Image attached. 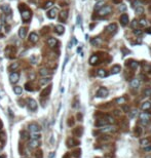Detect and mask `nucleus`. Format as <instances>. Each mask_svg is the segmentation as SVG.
<instances>
[{"mask_svg":"<svg viewBox=\"0 0 151 158\" xmlns=\"http://www.w3.org/2000/svg\"><path fill=\"white\" fill-rule=\"evenodd\" d=\"M134 5H135V6H137V7H139V6H141V5H142V3H141L140 1H136V2H134Z\"/></svg>","mask_w":151,"mask_h":158,"instance_id":"nucleus-46","label":"nucleus"},{"mask_svg":"<svg viewBox=\"0 0 151 158\" xmlns=\"http://www.w3.org/2000/svg\"><path fill=\"white\" fill-rule=\"evenodd\" d=\"M15 47L14 46H7L5 49V54H7V57H9V54H15Z\"/></svg>","mask_w":151,"mask_h":158,"instance_id":"nucleus-14","label":"nucleus"},{"mask_svg":"<svg viewBox=\"0 0 151 158\" xmlns=\"http://www.w3.org/2000/svg\"><path fill=\"white\" fill-rule=\"evenodd\" d=\"M49 81H50V78H49V77H45V78L40 80V85H44L46 83H48Z\"/></svg>","mask_w":151,"mask_h":158,"instance_id":"nucleus-35","label":"nucleus"},{"mask_svg":"<svg viewBox=\"0 0 151 158\" xmlns=\"http://www.w3.org/2000/svg\"><path fill=\"white\" fill-rule=\"evenodd\" d=\"M101 43H102V40H101L100 38H95V39L92 40V45H96V46H97V45H100Z\"/></svg>","mask_w":151,"mask_h":158,"instance_id":"nucleus-29","label":"nucleus"},{"mask_svg":"<svg viewBox=\"0 0 151 158\" xmlns=\"http://www.w3.org/2000/svg\"><path fill=\"white\" fill-rule=\"evenodd\" d=\"M98 60H99L98 55H96V54L92 55V57H91V59H89V64H91V65H95V64L98 62Z\"/></svg>","mask_w":151,"mask_h":158,"instance_id":"nucleus-23","label":"nucleus"},{"mask_svg":"<svg viewBox=\"0 0 151 158\" xmlns=\"http://www.w3.org/2000/svg\"><path fill=\"white\" fill-rule=\"evenodd\" d=\"M18 8H20V10H21L22 20H23L25 23H26V22H29L31 20V18H32V12H31V10L29 8H27L26 6H24V4H20Z\"/></svg>","mask_w":151,"mask_h":158,"instance_id":"nucleus-1","label":"nucleus"},{"mask_svg":"<svg viewBox=\"0 0 151 158\" xmlns=\"http://www.w3.org/2000/svg\"><path fill=\"white\" fill-rule=\"evenodd\" d=\"M47 44L49 47H51V48H55V46L58 45V40L54 38V37H50V38H48L47 39Z\"/></svg>","mask_w":151,"mask_h":158,"instance_id":"nucleus-10","label":"nucleus"},{"mask_svg":"<svg viewBox=\"0 0 151 158\" xmlns=\"http://www.w3.org/2000/svg\"><path fill=\"white\" fill-rule=\"evenodd\" d=\"M25 88H26L28 91H33L34 90V88H32V83L31 82H27L26 84H25Z\"/></svg>","mask_w":151,"mask_h":158,"instance_id":"nucleus-30","label":"nucleus"},{"mask_svg":"<svg viewBox=\"0 0 151 158\" xmlns=\"http://www.w3.org/2000/svg\"><path fill=\"white\" fill-rule=\"evenodd\" d=\"M29 40H30V42H32V43H36V42L39 40L38 34L35 33V32L30 33V35H29Z\"/></svg>","mask_w":151,"mask_h":158,"instance_id":"nucleus-9","label":"nucleus"},{"mask_svg":"<svg viewBox=\"0 0 151 158\" xmlns=\"http://www.w3.org/2000/svg\"><path fill=\"white\" fill-rule=\"evenodd\" d=\"M39 74L41 76H43V77H46L49 74V71L47 70V69H45V68H43V69H40V71H39Z\"/></svg>","mask_w":151,"mask_h":158,"instance_id":"nucleus-27","label":"nucleus"},{"mask_svg":"<svg viewBox=\"0 0 151 158\" xmlns=\"http://www.w3.org/2000/svg\"><path fill=\"white\" fill-rule=\"evenodd\" d=\"M151 150V146L150 147H145V151H150Z\"/></svg>","mask_w":151,"mask_h":158,"instance_id":"nucleus-48","label":"nucleus"},{"mask_svg":"<svg viewBox=\"0 0 151 158\" xmlns=\"http://www.w3.org/2000/svg\"><path fill=\"white\" fill-rule=\"evenodd\" d=\"M29 145H30V148H37L40 146V142L39 140H31Z\"/></svg>","mask_w":151,"mask_h":158,"instance_id":"nucleus-19","label":"nucleus"},{"mask_svg":"<svg viewBox=\"0 0 151 158\" xmlns=\"http://www.w3.org/2000/svg\"><path fill=\"white\" fill-rule=\"evenodd\" d=\"M50 91H51V85L45 87L44 89H42V91L40 92V97H41V98H46L49 94H50Z\"/></svg>","mask_w":151,"mask_h":158,"instance_id":"nucleus-11","label":"nucleus"},{"mask_svg":"<svg viewBox=\"0 0 151 158\" xmlns=\"http://www.w3.org/2000/svg\"><path fill=\"white\" fill-rule=\"evenodd\" d=\"M115 129H114V127H112V126H106V127H103L101 129L102 132H110V131H114Z\"/></svg>","mask_w":151,"mask_h":158,"instance_id":"nucleus-26","label":"nucleus"},{"mask_svg":"<svg viewBox=\"0 0 151 158\" xmlns=\"http://www.w3.org/2000/svg\"><path fill=\"white\" fill-rule=\"evenodd\" d=\"M142 33H143V32H142L141 30H139V29H135L134 30V34H135V35L140 36V35H142Z\"/></svg>","mask_w":151,"mask_h":158,"instance_id":"nucleus-43","label":"nucleus"},{"mask_svg":"<svg viewBox=\"0 0 151 158\" xmlns=\"http://www.w3.org/2000/svg\"><path fill=\"white\" fill-rule=\"evenodd\" d=\"M139 25H140L141 27H146L147 26V24H148V22H147V20H145V18H141L140 21H139V23H138Z\"/></svg>","mask_w":151,"mask_h":158,"instance_id":"nucleus-31","label":"nucleus"},{"mask_svg":"<svg viewBox=\"0 0 151 158\" xmlns=\"http://www.w3.org/2000/svg\"><path fill=\"white\" fill-rule=\"evenodd\" d=\"M0 9L4 12V14H9V12L11 11V9H10V6H9L8 4H3L0 6Z\"/></svg>","mask_w":151,"mask_h":158,"instance_id":"nucleus-17","label":"nucleus"},{"mask_svg":"<svg viewBox=\"0 0 151 158\" xmlns=\"http://www.w3.org/2000/svg\"><path fill=\"white\" fill-rule=\"evenodd\" d=\"M128 66L132 68V69H137V67H138V63L137 62H135V61H131L128 63Z\"/></svg>","mask_w":151,"mask_h":158,"instance_id":"nucleus-34","label":"nucleus"},{"mask_svg":"<svg viewBox=\"0 0 151 158\" xmlns=\"http://www.w3.org/2000/svg\"><path fill=\"white\" fill-rule=\"evenodd\" d=\"M124 9H125V6L124 5H122L121 7H119V10H124Z\"/></svg>","mask_w":151,"mask_h":158,"instance_id":"nucleus-50","label":"nucleus"},{"mask_svg":"<svg viewBox=\"0 0 151 158\" xmlns=\"http://www.w3.org/2000/svg\"><path fill=\"white\" fill-rule=\"evenodd\" d=\"M28 129H29V131H31L32 134H34V132H39L40 126L37 124V123H30V124L28 125Z\"/></svg>","mask_w":151,"mask_h":158,"instance_id":"nucleus-5","label":"nucleus"},{"mask_svg":"<svg viewBox=\"0 0 151 158\" xmlns=\"http://www.w3.org/2000/svg\"><path fill=\"white\" fill-rule=\"evenodd\" d=\"M18 78H20V75H18V72H11L9 74V81H10L12 84H15L18 81Z\"/></svg>","mask_w":151,"mask_h":158,"instance_id":"nucleus-4","label":"nucleus"},{"mask_svg":"<svg viewBox=\"0 0 151 158\" xmlns=\"http://www.w3.org/2000/svg\"><path fill=\"white\" fill-rule=\"evenodd\" d=\"M22 91H23V89H22L21 86H14V92L15 95H22Z\"/></svg>","mask_w":151,"mask_h":158,"instance_id":"nucleus-28","label":"nucleus"},{"mask_svg":"<svg viewBox=\"0 0 151 158\" xmlns=\"http://www.w3.org/2000/svg\"><path fill=\"white\" fill-rule=\"evenodd\" d=\"M26 35H27V29L25 27H22L20 31H18V36H20L22 39H24V38H26Z\"/></svg>","mask_w":151,"mask_h":158,"instance_id":"nucleus-16","label":"nucleus"},{"mask_svg":"<svg viewBox=\"0 0 151 158\" xmlns=\"http://www.w3.org/2000/svg\"><path fill=\"white\" fill-rule=\"evenodd\" d=\"M5 29H6V30H5V31H6V33H7V32H9V29H10V27L6 26V27H5Z\"/></svg>","mask_w":151,"mask_h":158,"instance_id":"nucleus-51","label":"nucleus"},{"mask_svg":"<svg viewBox=\"0 0 151 158\" xmlns=\"http://www.w3.org/2000/svg\"><path fill=\"white\" fill-rule=\"evenodd\" d=\"M18 63H14V64H11L10 66H9V70H10V71H14L15 69H18Z\"/></svg>","mask_w":151,"mask_h":158,"instance_id":"nucleus-38","label":"nucleus"},{"mask_svg":"<svg viewBox=\"0 0 151 158\" xmlns=\"http://www.w3.org/2000/svg\"><path fill=\"white\" fill-rule=\"evenodd\" d=\"M143 11H144V9H143L142 6H139V7L136 8V14H143Z\"/></svg>","mask_w":151,"mask_h":158,"instance_id":"nucleus-39","label":"nucleus"},{"mask_svg":"<svg viewBox=\"0 0 151 158\" xmlns=\"http://www.w3.org/2000/svg\"><path fill=\"white\" fill-rule=\"evenodd\" d=\"M40 134H38V132H34V134L31 135V140H39L40 139Z\"/></svg>","mask_w":151,"mask_h":158,"instance_id":"nucleus-32","label":"nucleus"},{"mask_svg":"<svg viewBox=\"0 0 151 158\" xmlns=\"http://www.w3.org/2000/svg\"><path fill=\"white\" fill-rule=\"evenodd\" d=\"M73 43H74V44H76V43H77V40L75 38H73Z\"/></svg>","mask_w":151,"mask_h":158,"instance_id":"nucleus-52","label":"nucleus"},{"mask_svg":"<svg viewBox=\"0 0 151 158\" xmlns=\"http://www.w3.org/2000/svg\"><path fill=\"white\" fill-rule=\"evenodd\" d=\"M141 109L143 111H147V110L151 109V103H150V102H145V103L142 104Z\"/></svg>","mask_w":151,"mask_h":158,"instance_id":"nucleus-21","label":"nucleus"},{"mask_svg":"<svg viewBox=\"0 0 151 158\" xmlns=\"http://www.w3.org/2000/svg\"><path fill=\"white\" fill-rule=\"evenodd\" d=\"M132 26H133V28H134V29H136V27H137L138 26V22L137 21H134V22H133V24H132Z\"/></svg>","mask_w":151,"mask_h":158,"instance_id":"nucleus-44","label":"nucleus"},{"mask_svg":"<svg viewBox=\"0 0 151 158\" xmlns=\"http://www.w3.org/2000/svg\"><path fill=\"white\" fill-rule=\"evenodd\" d=\"M108 95V89L105 87H100L97 91V97L98 98H105Z\"/></svg>","mask_w":151,"mask_h":158,"instance_id":"nucleus-6","label":"nucleus"},{"mask_svg":"<svg viewBox=\"0 0 151 158\" xmlns=\"http://www.w3.org/2000/svg\"><path fill=\"white\" fill-rule=\"evenodd\" d=\"M146 32H147L148 34H151V28H148V29L146 30Z\"/></svg>","mask_w":151,"mask_h":158,"instance_id":"nucleus-49","label":"nucleus"},{"mask_svg":"<svg viewBox=\"0 0 151 158\" xmlns=\"http://www.w3.org/2000/svg\"><path fill=\"white\" fill-rule=\"evenodd\" d=\"M77 25H81V17L80 15L77 17Z\"/></svg>","mask_w":151,"mask_h":158,"instance_id":"nucleus-45","label":"nucleus"},{"mask_svg":"<svg viewBox=\"0 0 151 158\" xmlns=\"http://www.w3.org/2000/svg\"><path fill=\"white\" fill-rule=\"evenodd\" d=\"M55 33L59 34V35H62V34L65 32V28H64V26H62V25H57V26L55 27Z\"/></svg>","mask_w":151,"mask_h":158,"instance_id":"nucleus-15","label":"nucleus"},{"mask_svg":"<svg viewBox=\"0 0 151 158\" xmlns=\"http://www.w3.org/2000/svg\"><path fill=\"white\" fill-rule=\"evenodd\" d=\"M97 75L99 77H106L107 76V72L105 70H103V69H100V70L97 71Z\"/></svg>","mask_w":151,"mask_h":158,"instance_id":"nucleus-24","label":"nucleus"},{"mask_svg":"<svg viewBox=\"0 0 151 158\" xmlns=\"http://www.w3.org/2000/svg\"><path fill=\"white\" fill-rule=\"evenodd\" d=\"M67 143H68V146L71 147V146H75V144H77L75 141L73 140L72 138H70V139H68V141H67Z\"/></svg>","mask_w":151,"mask_h":158,"instance_id":"nucleus-36","label":"nucleus"},{"mask_svg":"<svg viewBox=\"0 0 151 158\" xmlns=\"http://www.w3.org/2000/svg\"><path fill=\"white\" fill-rule=\"evenodd\" d=\"M150 115L149 114H148L147 112H142L141 114H140V120L143 123H145V124H146V123H148V121H149V119H150Z\"/></svg>","mask_w":151,"mask_h":158,"instance_id":"nucleus-7","label":"nucleus"},{"mask_svg":"<svg viewBox=\"0 0 151 158\" xmlns=\"http://www.w3.org/2000/svg\"><path fill=\"white\" fill-rule=\"evenodd\" d=\"M52 5H54V2H52V1H47V2H46L45 4H44V6H43V8H44V9L50 8Z\"/></svg>","mask_w":151,"mask_h":158,"instance_id":"nucleus-37","label":"nucleus"},{"mask_svg":"<svg viewBox=\"0 0 151 158\" xmlns=\"http://www.w3.org/2000/svg\"><path fill=\"white\" fill-rule=\"evenodd\" d=\"M35 157H36V158H42V157H43L42 151H37V152L35 153Z\"/></svg>","mask_w":151,"mask_h":158,"instance_id":"nucleus-41","label":"nucleus"},{"mask_svg":"<svg viewBox=\"0 0 151 158\" xmlns=\"http://www.w3.org/2000/svg\"><path fill=\"white\" fill-rule=\"evenodd\" d=\"M111 11H112V7H111L110 5H105V6H103V7L100 9V10H99V15L104 17V15L109 14Z\"/></svg>","mask_w":151,"mask_h":158,"instance_id":"nucleus-2","label":"nucleus"},{"mask_svg":"<svg viewBox=\"0 0 151 158\" xmlns=\"http://www.w3.org/2000/svg\"><path fill=\"white\" fill-rule=\"evenodd\" d=\"M2 30V26H1V25H0V31H1Z\"/></svg>","mask_w":151,"mask_h":158,"instance_id":"nucleus-53","label":"nucleus"},{"mask_svg":"<svg viewBox=\"0 0 151 158\" xmlns=\"http://www.w3.org/2000/svg\"><path fill=\"white\" fill-rule=\"evenodd\" d=\"M107 124H109V123L106 120H99L96 122V126H106Z\"/></svg>","mask_w":151,"mask_h":158,"instance_id":"nucleus-25","label":"nucleus"},{"mask_svg":"<svg viewBox=\"0 0 151 158\" xmlns=\"http://www.w3.org/2000/svg\"><path fill=\"white\" fill-rule=\"evenodd\" d=\"M148 143H149V140H147V139H143V140H141V145H142V146L147 147Z\"/></svg>","mask_w":151,"mask_h":158,"instance_id":"nucleus-40","label":"nucleus"},{"mask_svg":"<svg viewBox=\"0 0 151 158\" xmlns=\"http://www.w3.org/2000/svg\"><path fill=\"white\" fill-rule=\"evenodd\" d=\"M57 12H58V9L57 8H51L50 10H49L47 12V18H55V17H57Z\"/></svg>","mask_w":151,"mask_h":158,"instance_id":"nucleus-13","label":"nucleus"},{"mask_svg":"<svg viewBox=\"0 0 151 158\" xmlns=\"http://www.w3.org/2000/svg\"><path fill=\"white\" fill-rule=\"evenodd\" d=\"M120 23H121L122 26H126L128 24V15L125 14L120 15Z\"/></svg>","mask_w":151,"mask_h":158,"instance_id":"nucleus-12","label":"nucleus"},{"mask_svg":"<svg viewBox=\"0 0 151 158\" xmlns=\"http://www.w3.org/2000/svg\"><path fill=\"white\" fill-rule=\"evenodd\" d=\"M54 156H55V152H51V153L48 155V158H54Z\"/></svg>","mask_w":151,"mask_h":158,"instance_id":"nucleus-47","label":"nucleus"},{"mask_svg":"<svg viewBox=\"0 0 151 158\" xmlns=\"http://www.w3.org/2000/svg\"><path fill=\"white\" fill-rule=\"evenodd\" d=\"M68 18V11L67 10H62L60 14H59V21L62 22V23H66Z\"/></svg>","mask_w":151,"mask_h":158,"instance_id":"nucleus-8","label":"nucleus"},{"mask_svg":"<svg viewBox=\"0 0 151 158\" xmlns=\"http://www.w3.org/2000/svg\"><path fill=\"white\" fill-rule=\"evenodd\" d=\"M0 158H6V157H5L4 155H3V156H1V157H0Z\"/></svg>","mask_w":151,"mask_h":158,"instance_id":"nucleus-54","label":"nucleus"},{"mask_svg":"<svg viewBox=\"0 0 151 158\" xmlns=\"http://www.w3.org/2000/svg\"><path fill=\"white\" fill-rule=\"evenodd\" d=\"M139 85H140V80H139V79L135 78V79H133L131 81V86L133 88H138Z\"/></svg>","mask_w":151,"mask_h":158,"instance_id":"nucleus-20","label":"nucleus"},{"mask_svg":"<svg viewBox=\"0 0 151 158\" xmlns=\"http://www.w3.org/2000/svg\"><path fill=\"white\" fill-rule=\"evenodd\" d=\"M119 71H120V66H114L112 68V70H111V73H112V74H117V73H119Z\"/></svg>","mask_w":151,"mask_h":158,"instance_id":"nucleus-33","label":"nucleus"},{"mask_svg":"<svg viewBox=\"0 0 151 158\" xmlns=\"http://www.w3.org/2000/svg\"><path fill=\"white\" fill-rule=\"evenodd\" d=\"M124 102H125V99L124 98H119V99H117L116 100V103L117 104H124Z\"/></svg>","mask_w":151,"mask_h":158,"instance_id":"nucleus-42","label":"nucleus"},{"mask_svg":"<svg viewBox=\"0 0 151 158\" xmlns=\"http://www.w3.org/2000/svg\"><path fill=\"white\" fill-rule=\"evenodd\" d=\"M116 29H117V26H116V24H110L109 26L107 27V30L109 31V32H115L116 31Z\"/></svg>","mask_w":151,"mask_h":158,"instance_id":"nucleus-22","label":"nucleus"},{"mask_svg":"<svg viewBox=\"0 0 151 158\" xmlns=\"http://www.w3.org/2000/svg\"><path fill=\"white\" fill-rule=\"evenodd\" d=\"M27 106L31 111H36L37 110V103L33 99H27Z\"/></svg>","mask_w":151,"mask_h":158,"instance_id":"nucleus-3","label":"nucleus"},{"mask_svg":"<svg viewBox=\"0 0 151 158\" xmlns=\"http://www.w3.org/2000/svg\"><path fill=\"white\" fill-rule=\"evenodd\" d=\"M104 5H105V1H104V0H99V1L96 3V5H95V10H100V9L103 7Z\"/></svg>","mask_w":151,"mask_h":158,"instance_id":"nucleus-18","label":"nucleus"}]
</instances>
